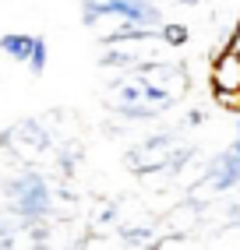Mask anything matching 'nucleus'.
I'll return each instance as SVG.
<instances>
[{"instance_id":"1","label":"nucleus","mask_w":240,"mask_h":250,"mask_svg":"<svg viewBox=\"0 0 240 250\" xmlns=\"http://www.w3.org/2000/svg\"><path fill=\"white\" fill-rule=\"evenodd\" d=\"M110 109L124 120H156L173 109L191 88V74L180 60H152L124 71L110 85Z\"/></svg>"},{"instance_id":"2","label":"nucleus","mask_w":240,"mask_h":250,"mask_svg":"<svg viewBox=\"0 0 240 250\" xmlns=\"http://www.w3.org/2000/svg\"><path fill=\"white\" fill-rule=\"evenodd\" d=\"M99 46H102L99 63L102 67H117V71H131L138 63L163 60V49H169L159 36V28H124V25L110 32V36H102Z\"/></svg>"},{"instance_id":"3","label":"nucleus","mask_w":240,"mask_h":250,"mask_svg":"<svg viewBox=\"0 0 240 250\" xmlns=\"http://www.w3.org/2000/svg\"><path fill=\"white\" fill-rule=\"evenodd\" d=\"M4 194H7V208L25 215L28 222H46V219L57 215V190H53V183L36 169L14 173L4 183Z\"/></svg>"},{"instance_id":"4","label":"nucleus","mask_w":240,"mask_h":250,"mask_svg":"<svg viewBox=\"0 0 240 250\" xmlns=\"http://www.w3.org/2000/svg\"><path fill=\"white\" fill-rule=\"evenodd\" d=\"M191 155H194V145H184L173 130H169V134H156V138L142 141L134 152H127V166H131V173H138V176H148V173L173 176L191 162Z\"/></svg>"},{"instance_id":"5","label":"nucleus","mask_w":240,"mask_h":250,"mask_svg":"<svg viewBox=\"0 0 240 250\" xmlns=\"http://www.w3.org/2000/svg\"><path fill=\"white\" fill-rule=\"evenodd\" d=\"M106 18L124 21V28H159L163 11L152 0H81V25L85 28H96Z\"/></svg>"},{"instance_id":"6","label":"nucleus","mask_w":240,"mask_h":250,"mask_svg":"<svg viewBox=\"0 0 240 250\" xmlns=\"http://www.w3.org/2000/svg\"><path fill=\"white\" fill-rule=\"evenodd\" d=\"M49 145H53V138H49L43 120H18L7 130H0V152H14L18 159H28V162L49 155Z\"/></svg>"},{"instance_id":"7","label":"nucleus","mask_w":240,"mask_h":250,"mask_svg":"<svg viewBox=\"0 0 240 250\" xmlns=\"http://www.w3.org/2000/svg\"><path fill=\"white\" fill-rule=\"evenodd\" d=\"M32 42H36V36H28V32H4V36H0V53L7 60H14V63H28Z\"/></svg>"},{"instance_id":"8","label":"nucleus","mask_w":240,"mask_h":250,"mask_svg":"<svg viewBox=\"0 0 240 250\" xmlns=\"http://www.w3.org/2000/svg\"><path fill=\"white\" fill-rule=\"evenodd\" d=\"M212 81H216V92H237L240 88V60L237 57H222Z\"/></svg>"},{"instance_id":"9","label":"nucleus","mask_w":240,"mask_h":250,"mask_svg":"<svg viewBox=\"0 0 240 250\" xmlns=\"http://www.w3.org/2000/svg\"><path fill=\"white\" fill-rule=\"evenodd\" d=\"M159 36H163V42H166L169 49H180V46L191 42V28L180 25V21H163V25H159Z\"/></svg>"},{"instance_id":"10","label":"nucleus","mask_w":240,"mask_h":250,"mask_svg":"<svg viewBox=\"0 0 240 250\" xmlns=\"http://www.w3.org/2000/svg\"><path fill=\"white\" fill-rule=\"evenodd\" d=\"M25 67L32 71V74H46V67H49V42L43 39V36H36V42H32V57H28V63Z\"/></svg>"},{"instance_id":"11","label":"nucleus","mask_w":240,"mask_h":250,"mask_svg":"<svg viewBox=\"0 0 240 250\" xmlns=\"http://www.w3.org/2000/svg\"><path fill=\"white\" fill-rule=\"evenodd\" d=\"M152 250H191V240H187L184 232H169V236L152 243Z\"/></svg>"}]
</instances>
